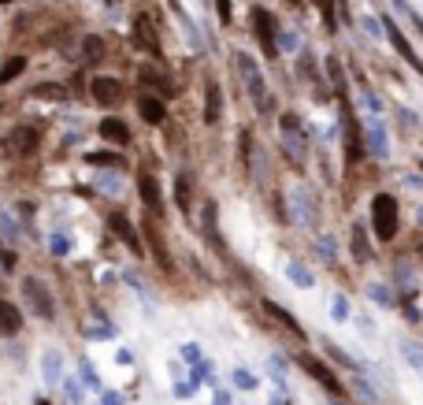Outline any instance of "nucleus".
Returning <instances> with one entry per match:
<instances>
[{"mask_svg":"<svg viewBox=\"0 0 423 405\" xmlns=\"http://www.w3.org/2000/svg\"><path fill=\"white\" fill-rule=\"evenodd\" d=\"M286 205H290V220H294L297 227H316L320 223V205H316V197H312L308 186H290Z\"/></svg>","mask_w":423,"mask_h":405,"instance_id":"1","label":"nucleus"},{"mask_svg":"<svg viewBox=\"0 0 423 405\" xmlns=\"http://www.w3.org/2000/svg\"><path fill=\"white\" fill-rule=\"evenodd\" d=\"M19 286H23V301L34 308L41 320H52V316H56V297H52V290L38 279V275H23V279H19Z\"/></svg>","mask_w":423,"mask_h":405,"instance_id":"2","label":"nucleus"},{"mask_svg":"<svg viewBox=\"0 0 423 405\" xmlns=\"http://www.w3.org/2000/svg\"><path fill=\"white\" fill-rule=\"evenodd\" d=\"M234 63H238V71H242V82H245L253 104L256 108H267V82H264V74H260V63L249 56V52H234Z\"/></svg>","mask_w":423,"mask_h":405,"instance_id":"3","label":"nucleus"},{"mask_svg":"<svg viewBox=\"0 0 423 405\" xmlns=\"http://www.w3.org/2000/svg\"><path fill=\"white\" fill-rule=\"evenodd\" d=\"M372 227L379 234V242H390L397 234V201H394V194H375V201H372Z\"/></svg>","mask_w":423,"mask_h":405,"instance_id":"4","label":"nucleus"},{"mask_svg":"<svg viewBox=\"0 0 423 405\" xmlns=\"http://www.w3.org/2000/svg\"><path fill=\"white\" fill-rule=\"evenodd\" d=\"M282 149L294 164H305L308 160V138H305V126H301L297 115H282Z\"/></svg>","mask_w":423,"mask_h":405,"instance_id":"5","label":"nucleus"},{"mask_svg":"<svg viewBox=\"0 0 423 405\" xmlns=\"http://www.w3.org/2000/svg\"><path fill=\"white\" fill-rule=\"evenodd\" d=\"M253 34L260 41V49H264V56H279V26H275V15L267 12V8H256L253 12Z\"/></svg>","mask_w":423,"mask_h":405,"instance_id":"6","label":"nucleus"},{"mask_svg":"<svg viewBox=\"0 0 423 405\" xmlns=\"http://www.w3.org/2000/svg\"><path fill=\"white\" fill-rule=\"evenodd\" d=\"M297 365L305 368L308 376L316 379V383H320V387L327 390V394H334V398H342V383H338V376H334V372H331L327 365H323L320 357H312V354H297Z\"/></svg>","mask_w":423,"mask_h":405,"instance_id":"7","label":"nucleus"},{"mask_svg":"<svg viewBox=\"0 0 423 405\" xmlns=\"http://www.w3.org/2000/svg\"><path fill=\"white\" fill-rule=\"evenodd\" d=\"M130 38H134V45H138V49H145L149 56H164L156 30H153V23H149L145 15H138V19H134V30H130Z\"/></svg>","mask_w":423,"mask_h":405,"instance_id":"8","label":"nucleus"},{"mask_svg":"<svg viewBox=\"0 0 423 405\" xmlns=\"http://www.w3.org/2000/svg\"><path fill=\"white\" fill-rule=\"evenodd\" d=\"M138 194H141V205L153 212V216H164V197H160V183H156V175L141 172V175H138Z\"/></svg>","mask_w":423,"mask_h":405,"instance_id":"9","label":"nucleus"},{"mask_svg":"<svg viewBox=\"0 0 423 405\" xmlns=\"http://www.w3.org/2000/svg\"><path fill=\"white\" fill-rule=\"evenodd\" d=\"M342 123H345V160H349V164H356V160H360V153H364V131L356 126V119H353L349 108H345Z\"/></svg>","mask_w":423,"mask_h":405,"instance_id":"10","label":"nucleus"},{"mask_svg":"<svg viewBox=\"0 0 423 405\" xmlns=\"http://www.w3.org/2000/svg\"><path fill=\"white\" fill-rule=\"evenodd\" d=\"M90 93H93V101H97V104H119V101H123V82L101 74V78H93Z\"/></svg>","mask_w":423,"mask_h":405,"instance_id":"11","label":"nucleus"},{"mask_svg":"<svg viewBox=\"0 0 423 405\" xmlns=\"http://www.w3.org/2000/svg\"><path fill=\"white\" fill-rule=\"evenodd\" d=\"M138 112H141V119L153 123V126H160V123L167 119V104H164V97H156V93H141Z\"/></svg>","mask_w":423,"mask_h":405,"instance_id":"12","label":"nucleus"},{"mask_svg":"<svg viewBox=\"0 0 423 405\" xmlns=\"http://www.w3.org/2000/svg\"><path fill=\"white\" fill-rule=\"evenodd\" d=\"M41 379H45L49 387H60L63 383V354L60 349H45V354H41Z\"/></svg>","mask_w":423,"mask_h":405,"instance_id":"13","label":"nucleus"},{"mask_svg":"<svg viewBox=\"0 0 423 405\" xmlns=\"http://www.w3.org/2000/svg\"><path fill=\"white\" fill-rule=\"evenodd\" d=\"M138 78H141V86H149L156 97H171V93H175V82H171L167 74H160L156 67H141Z\"/></svg>","mask_w":423,"mask_h":405,"instance_id":"14","label":"nucleus"},{"mask_svg":"<svg viewBox=\"0 0 423 405\" xmlns=\"http://www.w3.org/2000/svg\"><path fill=\"white\" fill-rule=\"evenodd\" d=\"M364 142H367V153H372V156H379V160H383V156L390 153V142H386V126L379 123V119H372V123L364 126Z\"/></svg>","mask_w":423,"mask_h":405,"instance_id":"15","label":"nucleus"},{"mask_svg":"<svg viewBox=\"0 0 423 405\" xmlns=\"http://www.w3.org/2000/svg\"><path fill=\"white\" fill-rule=\"evenodd\" d=\"M108 227H112L119 238L126 242V249H130V253H141V238H138V231L130 227V220L123 216V212H112V216H108Z\"/></svg>","mask_w":423,"mask_h":405,"instance_id":"16","label":"nucleus"},{"mask_svg":"<svg viewBox=\"0 0 423 405\" xmlns=\"http://www.w3.org/2000/svg\"><path fill=\"white\" fill-rule=\"evenodd\" d=\"M201 227H204V238L212 242V249L219 253V257H226V246H223L219 223H215V205H212V201H208V205H204V220H201Z\"/></svg>","mask_w":423,"mask_h":405,"instance_id":"17","label":"nucleus"},{"mask_svg":"<svg viewBox=\"0 0 423 405\" xmlns=\"http://www.w3.org/2000/svg\"><path fill=\"white\" fill-rule=\"evenodd\" d=\"M260 308H264V313H267L271 320H279V324L286 327V331L294 335V338H305V331H301V324H297V320L290 316V313H286V308H282V305H275V301H260Z\"/></svg>","mask_w":423,"mask_h":405,"instance_id":"18","label":"nucleus"},{"mask_svg":"<svg viewBox=\"0 0 423 405\" xmlns=\"http://www.w3.org/2000/svg\"><path fill=\"white\" fill-rule=\"evenodd\" d=\"M97 131H101L104 142L130 145V131H126V123H123V119H112V115H108V119H101V126H97Z\"/></svg>","mask_w":423,"mask_h":405,"instance_id":"19","label":"nucleus"},{"mask_svg":"<svg viewBox=\"0 0 423 405\" xmlns=\"http://www.w3.org/2000/svg\"><path fill=\"white\" fill-rule=\"evenodd\" d=\"M23 331V313L12 301H0V335H19Z\"/></svg>","mask_w":423,"mask_h":405,"instance_id":"20","label":"nucleus"},{"mask_svg":"<svg viewBox=\"0 0 423 405\" xmlns=\"http://www.w3.org/2000/svg\"><path fill=\"white\" fill-rule=\"evenodd\" d=\"M104 52H108L104 38H97V34L82 38V49H78V56H82V63H85V67H93V63H101V60H104Z\"/></svg>","mask_w":423,"mask_h":405,"instance_id":"21","label":"nucleus"},{"mask_svg":"<svg viewBox=\"0 0 423 405\" xmlns=\"http://www.w3.org/2000/svg\"><path fill=\"white\" fill-rule=\"evenodd\" d=\"M383 30H386V34H390V41H394V49L401 52V56H405L408 63H416V67L423 71V63L416 60V52H412V45H408V41H405V34H401V30L394 26V19H383Z\"/></svg>","mask_w":423,"mask_h":405,"instance_id":"22","label":"nucleus"},{"mask_svg":"<svg viewBox=\"0 0 423 405\" xmlns=\"http://www.w3.org/2000/svg\"><path fill=\"white\" fill-rule=\"evenodd\" d=\"M204 123H219V112H223V90H219V82H208V93H204Z\"/></svg>","mask_w":423,"mask_h":405,"instance_id":"23","label":"nucleus"},{"mask_svg":"<svg viewBox=\"0 0 423 405\" xmlns=\"http://www.w3.org/2000/svg\"><path fill=\"white\" fill-rule=\"evenodd\" d=\"M38 142H41V134L34 131V126H15L12 131V145L19 149V153H34Z\"/></svg>","mask_w":423,"mask_h":405,"instance_id":"24","label":"nucleus"},{"mask_svg":"<svg viewBox=\"0 0 423 405\" xmlns=\"http://www.w3.org/2000/svg\"><path fill=\"white\" fill-rule=\"evenodd\" d=\"M85 164H93V167H115V172H119L126 160L119 156V153H108V149H101V153H85Z\"/></svg>","mask_w":423,"mask_h":405,"instance_id":"25","label":"nucleus"},{"mask_svg":"<svg viewBox=\"0 0 423 405\" xmlns=\"http://www.w3.org/2000/svg\"><path fill=\"white\" fill-rule=\"evenodd\" d=\"M0 238L4 242H19V223H15V216L4 208V201H0Z\"/></svg>","mask_w":423,"mask_h":405,"instance_id":"26","label":"nucleus"},{"mask_svg":"<svg viewBox=\"0 0 423 405\" xmlns=\"http://www.w3.org/2000/svg\"><path fill=\"white\" fill-rule=\"evenodd\" d=\"M286 275L294 279V286H301V290H308V286L316 283V279H312V272H308L301 261H290V264H286Z\"/></svg>","mask_w":423,"mask_h":405,"instance_id":"27","label":"nucleus"},{"mask_svg":"<svg viewBox=\"0 0 423 405\" xmlns=\"http://www.w3.org/2000/svg\"><path fill=\"white\" fill-rule=\"evenodd\" d=\"M190 194H193V179L182 172V175L175 179V201H179L182 212H190Z\"/></svg>","mask_w":423,"mask_h":405,"instance_id":"28","label":"nucleus"},{"mask_svg":"<svg viewBox=\"0 0 423 405\" xmlns=\"http://www.w3.org/2000/svg\"><path fill=\"white\" fill-rule=\"evenodd\" d=\"M30 97H49V101H67V90L56 86V82H41V86L30 90Z\"/></svg>","mask_w":423,"mask_h":405,"instance_id":"29","label":"nucleus"},{"mask_svg":"<svg viewBox=\"0 0 423 405\" xmlns=\"http://www.w3.org/2000/svg\"><path fill=\"white\" fill-rule=\"evenodd\" d=\"M353 257H356V261H367V257H372V246H367V234H364L360 223L353 227Z\"/></svg>","mask_w":423,"mask_h":405,"instance_id":"30","label":"nucleus"},{"mask_svg":"<svg viewBox=\"0 0 423 405\" xmlns=\"http://www.w3.org/2000/svg\"><path fill=\"white\" fill-rule=\"evenodd\" d=\"M312 4L320 8V15H323V23H327V30H338V0H312Z\"/></svg>","mask_w":423,"mask_h":405,"instance_id":"31","label":"nucleus"},{"mask_svg":"<svg viewBox=\"0 0 423 405\" xmlns=\"http://www.w3.org/2000/svg\"><path fill=\"white\" fill-rule=\"evenodd\" d=\"M23 71H26V60L23 56H12L4 67H0V86H4V82H12V78H19Z\"/></svg>","mask_w":423,"mask_h":405,"instance_id":"32","label":"nucleus"},{"mask_svg":"<svg viewBox=\"0 0 423 405\" xmlns=\"http://www.w3.org/2000/svg\"><path fill=\"white\" fill-rule=\"evenodd\" d=\"M401 354H405V361L416 372H423V346H416V342H401Z\"/></svg>","mask_w":423,"mask_h":405,"instance_id":"33","label":"nucleus"},{"mask_svg":"<svg viewBox=\"0 0 423 405\" xmlns=\"http://www.w3.org/2000/svg\"><path fill=\"white\" fill-rule=\"evenodd\" d=\"M49 253H52V257H67V253H71V238H67V234H52V238H49Z\"/></svg>","mask_w":423,"mask_h":405,"instance_id":"34","label":"nucleus"},{"mask_svg":"<svg viewBox=\"0 0 423 405\" xmlns=\"http://www.w3.org/2000/svg\"><path fill=\"white\" fill-rule=\"evenodd\" d=\"M316 253H320V257L327 261V264H334V261H338V249H334V238H327V234H323V238H316Z\"/></svg>","mask_w":423,"mask_h":405,"instance_id":"35","label":"nucleus"},{"mask_svg":"<svg viewBox=\"0 0 423 405\" xmlns=\"http://www.w3.org/2000/svg\"><path fill=\"white\" fill-rule=\"evenodd\" d=\"M327 71H331L334 90H338V93H345V74H342V63H338V56H327Z\"/></svg>","mask_w":423,"mask_h":405,"instance_id":"36","label":"nucleus"},{"mask_svg":"<svg viewBox=\"0 0 423 405\" xmlns=\"http://www.w3.org/2000/svg\"><path fill=\"white\" fill-rule=\"evenodd\" d=\"M367 297H372V301H379V305H394V294H390L383 283H372V286H367Z\"/></svg>","mask_w":423,"mask_h":405,"instance_id":"37","label":"nucleus"},{"mask_svg":"<svg viewBox=\"0 0 423 405\" xmlns=\"http://www.w3.org/2000/svg\"><path fill=\"white\" fill-rule=\"evenodd\" d=\"M78 376H82V383H85L90 390H101V379H97V372H93V365H90V361H82Z\"/></svg>","mask_w":423,"mask_h":405,"instance_id":"38","label":"nucleus"},{"mask_svg":"<svg viewBox=\"0 0 423 405\" xmlns=\"http://www.w3.org/2000/svg\"><path fill=\"white\" fill-rule=\"evenodd\" d=\"M301 49V38L294 30H286V34H279V52H297Z\"/></svg>","mask_w":423,"mask_h":405,"instance_id":"39","label":"nucleus"},{"mask_svg":"<svg viewBox=\"0 0 423 405\" xmlns=\"http://www.w3.org/2000/svg\"><path fill=\"white\" fill-rule=\"evenodd\" d=\"M85 335H90L93 342H104V338H115V327H112V324H101V327H85Z\"/></svg>","mask_w":423,"mask_h":405,"instance_id":"40","label":"nucleus"},{"mask_svg":"<svg viewBox=\"0 0 423 405\" xmlns=\"http://www.w3.org/2000/svg\"><path fill=\"white\" fill-rule=\"evenodd\" d=\"M231 379H234V387H238V390H253V387H256V379L249 376V372H242V368H234V372H231Z\"/></svg>","mask_w":423,"mask_h":405,"instance_id":"41","label":"nucleus"},{"mask_svg":"<svg viewBox=\"0 0 423 405\" xmlns=\"http://www.w3.org/2000/svg\"><path fill=\"white\" fill-rule=\"evenodd\" d=\"M193 383H212V365L208 361H197V365H193Z\"/></svg>","mask_w":423,"mask_h":405,"instance_id":"42","label":"nucleus"},{"mask_svg":"<svg viewBox=\"0 0 423 405\" xmlns=\"http://www.w3.org/2000/svg\"><path fill=\"white\" fill-rule=\"evenodd\" d=\"M394 4H397V12H405V15L412 19V23H416V30L423 34V15H420V12H412V4H408V0H394Z\"/></svg>","mask_w":423,"mask_h":405,"instance_id":"43","label":"nucleus"},{"mask_svg":"<svg viewBox=\"0 0 423 405\" xmlns=\"http://www.w3.org/2000/svg\"><path fill=\"white\" fill-rule=\"evenodd\" d=\"M334 320H349V301H345V294H334Z\"/></svg>","mask_w":423,"mask_h":405,"instance_id":"44","label":"nucleus"},{"mask_svg":"<svg viewBox=\"0 0 423 405\" xmlns=\"http://www.w3.org/2000/svg\"><path fill=\"white\" fill-rule=\"evenodd\" d=\"M323 346H327V354H331L334 361H338V365H345V368H356V365H353V357H349V354H342V349L334 346V342H323Z\"/></svg>","mask_w":423,"mask_h":405,"instance_id":"45","label":"nucleus"},{"mask_svg":"<svg viewBox=\"0 0 423 405\" xmlns=\"http://www.w3.org/2000/svg\"><path fill=\"white\" fill-rule=\"evenodd\" d=\"M101 186H104V194H112V197H115V194H123V183H119V175H104V179H101Z\"/></svg>","mask_w":423,"mask_h":405,"instance_id":"46","label":"nucleus"},{"mask_svg":"<svg viewBox=\"0 0 423 405\" xmlns=\"http://www.w3.org/2000/svg\"><path fill=\"white\" fill-rule=\"evenodd\" d=\"M215 12H219V23H231V0H215Z\"/></svg>","mask_w":423,"mask_h":405,"instance_id":"47","label":"nucleus"},{"mask_svg":"<svg viewBox=\"0 0 423 405\" xmlns=\"http://www.w3.org/2000/svg\"><path fill=\"white\" fill-rule=\"evenodd\" d=\"M101 405H123V394L119 390H101Z\"/></svg>","mask_w":423,"mask_h":405,"instance_id":"48","label":"nucleus"},{"mask_svg":"<svg viewBox=\"0 0 423 405\" xmlns=\"http://www.w3.org/2000/svg\"><path fill=\"white\" fill-rule=\"evenodd\" d=\"M356 394H360V398H364L367 405H375V402H379V398H375V390L367 387V383H356Z\"/></svg>","mask_w":423,"mask_h":405,"instance_id":"49","label":"nucleus"},{"mask_svg":"<svg viewBox=\"0 0 423 405\" xmlns=\"http://www.w3.org/2000/svg\"><path fill=\"white\" fill-rule=\"evenodd\" d=\"M182 357H186V361H193V365H197V361H201V346H182Z\"/></svg>","mask_w":423,"mask_h":405,"instance_id":"50","label":"nucleus"},{"mask_svg":"<svg viewBox=\"0 0 423 405\" xmlns=\"http://www.w3.org/2000/svg\"><path fill=\"white\" fill-rule=\"evenodd\" d=\"M67 402H71V405H78V402H82V390H78V383H67Z\"/></svg>","mask_w":423,"mask_h":405,"instance_id":"51","label":"nucleus"},{"mask_svg":"<svg viewBox=\"0 0 423 405\" xmlns=\"http://www.w3.org/2000/svg\"><path fill=\"white\" fill-rule=\"evenodd\" d=\"M212 405H234V398H231V390H215V398H212Z\"/></svg>","mask_w":423,"mask_h":405,"instance_id":"52","label":"nucleus"},{"mask_svg":"<svg viewBox=\"0 0 423 405\" xmlns=\"http://www.w3.org/2000/svg\"><path fill=\"white\" fill-rule=\"evenodd\" d=\"M175 394H179V398H190V394H193V383H175Z\"/></svg>","mask_w":423,"mask_h":405,"instance_id":"53","label":"nucleus"},{"mask_svg":"<svg viewBox=\"0 0 423 405\" xmlns=\"http://www.w3.org/2000/svg\"><path fill=\"white\" fill-rule=\"evenodd\" d=\"M364 30H367V34H372V38H379V30H383V26H379L375 19H364Z\"/></svg>","mask_w":423,"mask_h":405,"instance_id":"54","label":"nucleus"},{"mask_svg":"<svg viewBox=\"0 0 423 405\" xmlns=\"http://www.w3.org/2000/svg\"><path fill=\"white\" fill-rule=\"evenodd\" d=\"M0 4H15V0H0Z\"/></svg>","mask_w":423,"mask_h":405,"instance_id":"55","label":"nucleus"},{"mask_svg":"<svg viewBox=\"0 0 423 405\" xmlns=\"http://www.w3.org/2000/svg\"><path fill=\"white\" fill-rule=\"evenodd\" d=\"M420 223H423V208H420Z\"/></svg>","mask_w":423,"mask_h":405,"instance_id":"56","label":"nucleus"},{"mask_svg":"<svg viewBox=\"0 0 423 405\" xmlns=\"http://www.w3.org/2000/svg\"><path fill=\"white\" fill-rule=\"evenodd\" d=\"M294 4H301V0H294Z\"/></svg>","mask_w":423,"mask_h":405,"instance_id":"57","label":"nucleus"},{"mask_svg":"<svg viewBox=\"0 0 423 405\" xmlns=\"http://www.w3.org/2000/svg\"><path fill=\"white\" fill-rule=\"evenodd\" d=\"M420 167H423V160H420Z\"/></svg>","mask_w":423,"mask_h":405,"instance_id":"58","label":"nucleus"},{"mask_svg":"<svg viewBox=\"0 0 423 405\" xmlns=\"http://www.w3.org/2000/svg\"><path fill=\"white\" fill-rule=\"evenodd\" d=\"M334 405H338V402H334Z\"/></svg>","mask_w":423,"mask_h":405,"instance_id":"59","label":"nucleus"}]
</instances>
